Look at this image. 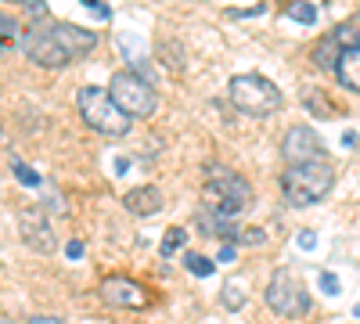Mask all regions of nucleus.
<instances>
[{"label": "nucleus", "mask_w": 360, "mask_h": 324, "mask_svg": "<svg viewBox=\"0 0 360 324\" xmlns=\"http://www.w3.org/2000/svg\"><path fill=\"white\" fill-rule=\"evenodd\" d=\"M227 98L231 105L242 112V115H252V119H266L281 108V91L270 79L249 72V76H234L231 86H227Z\"/></svg>", "instance_id": "obj_5"}, {"label": "nucleus", "mask_w": 360, "mask_h": 324, "mask_svg": "<svg viewBox=\"0 0 360 324\" xmlns=\"http://www.w3.org/2000/svg\"><path fill=\"white\" fill-rule=\"evenodd\" d=\"M15 33H18V25H15V18H8V15H0V54H4V51L11 47Z\"/></svg>", "instance_id": "obj_20"}, {"label": "nucleus", "mask_w": 360, "mask_h": 324, "mask_svg": "<svg viewBox=\"0 0 360 324\" xmlns=\"http://www.w3.org/2000/svg\"><path fill=\"white\" fill-rule=\"evenodd\" d=\"M76 105H79L83 123L94 134H101V137H127L130 134V115L119 108L112 101V94L101 91V86H83L76 94Z\"/></svg>", "instance_id": "obj_4"}, {"label": "nucleus", "mask_w": 360, "mask_h": 324, "mask_svg": "<svg viewBox=\"0 0 360 324\" xmlns=\"http://www.w3.org/2000/svg\"><path fill=\"white\" fill-rule=\"evenodd\" d=\"M224 303H227V310H242V303H245V292L242 288H224Z\"/></svg>", "instance_id": "obj_22"}, {"label": "nucleus", "mask_w": 360, "mask_h": 324, "mask_svg": "<svg viewBox=\"0 0 360 324\" xmlns=\"http://www.w3.org/2000/svg\"><path fill=\"white\" fill-rule=\"evenodd\" d=\"M166 62H169V65H176V69H184V58H180L176 44H166Z\"/></svg>", "instance_id": "obj_26"}, {"label": "nucleus", "mask_w": 360, "mask_h": 324, "mask_svg": "<svg viewBox=\"0 0 360 324\" xmlns=\"http://www.w3.org/2000/svg\"><path fill=\"white\" fill-rule=\"evenodd\" d=\"M335 188V169L328 159H307L285 169L281 176V191L285 202L295 205V209H307V205H317L321 198H328V191Z\"/></svg>", "instance_id": "obj_2"}, {"label": "nucleus", "mask_w": 360, "mask_h": 324, "mask_svg": "<svg viewBox=\"0 0 360 324\" xmlns=\"http://www.w3.org/2000/svg\"><path fill=\"white\" fill-rule=\"evenodd\" d=\"M108 94H112V101L119 108L130 115V119H148V115L159 108L155 86L148 83L144 76H137V72H115L112 83H108Z\"/></svg>", "instance_id": "obj_7"}, {"label": "nucleus", "mask_w": 360, "mask_h": 324, "mask_svg": "<svg viewBox=\"0 0 360 324\" xmlns=\"http://www.w3.org/2000/svg\"><path fill=\"white\" fill-rule=\"evenodd\" d=\"M356 40H360V22L335 25L332 33H328V37L317 44V51H314V62H317L321 69H328V72H335L339 58H342V51H346V47H353Z\"/></svg>", "instance_id": "obj_9"}, {"label": "nucleus", "mask_w": 360, "mask_h": 324, "mask_svg": "<svg viewBox=\"0 0 360 324\" xmlns=\"http://www.w3.org/2000/svg\"><path fill=\"white\" fill-rule=\"evenodd\" d=\"M281 155H285L288 166L307 162V159H324V144H321V137L310 127H292L285 134V141H281Z\"/></svg>", "instance_id": "obj_10"}, {"label": "nucleus", "mask_w": 360, "mask_h": 324, "mask_svg": "<svg viewBox=\"0 0 360 324\" xmlns=\"http://www.w3.org/2000/svg\"><path fill=\"white\" fill-rule=\"evenodd\" d=\"M11 169H15V176L22 184H29V188H40V173L37 169H29L25 162H11Z\"/></svg>", "instance_id": "obj_21"}, {"label": "nucleus", "mask_w": 360, "mask_h": 324, "mask_svg": "<svg viewBox=\"0 0 360 324\" xmlns=\"http://www.w3.org/2000/svg\"><path fill=\"white\" fill-rule=\"evenodd\" d=\"M123 205L134 213V216H152L162 209V191L152 188V184H144V188H134L123 195Z\"/></svg>", "instance_id": "obj_12"}, {"label": "nucleus", "mask_w": 360, "mask_h": 324, "mask_svg": "<svg viewBox=\"0 0 360 324\" xmlns=\"http://www.w3.org/2000/svg\"><path fill=\"white\" fill-rule=\"evenodd\" d=\"M339 288H342V285H339V278H335L332 271L321 274V292H324V296H339Z\"/></svg>", "instance_id": "obj_23"}, {"label": "nucleus", "mask_w": 360, "mask_h": 324, "mask_svg": "<svg viewBox=\"0 0 360 324\" xmlns=\"http://www.w3.org/2000/svg\"><path fill=\"white\" fill-rule=\"evenodd\" d=\"M288 18L310 25V22H317V8L310 4V0H295V4H288Z\"/></svg>", "instance_id": "obj_19"}, {"label": "nucleus", "mask_w": 360, "mask_h": 324, "mask_svg": "<svg viewBox=\"0 0 360 324\" xmlns=\"http://www.w3.org/2000/svg\"><path fill=\"white\" fill-rule=\"evenodd\" d=\"M266 306L285 320H299V317L310 313V292L303 288V281H299L295 271L278 267L274 278H270V285H266Z\"/></svg>", "instance_id": "obj_6"}, {"label": "nucleus", "mask_w": 360, "mask_h": 324, "mask_svg": "<svg viewBox=\"0 0 360 324\" xmlns=\"http://www.w3.org/2000/svg\"><path fill=\"white\" fill-rule=\"evenodd\" d=\"M242 242H245V245H263L266 234H263L259 227H249V231H242Z\"/></svg>", "instance_id": "obj_24"}, {"label": "nucleus", "mask_w": 360, "mask_h": 324, "mask_svg": "<svg viewBox=\"0 0 360 324\" xmlns=\"http://www.w3.org/2000/svg\"><path fill=\"white\" fill-rule=\"evenodd\" d=\"M353 313H356V317H360V303H356V310H353Z\"/></svg>", "instance_id": "obj_31"}, {"label": "nucleus", "mask_w": 360, "mask_h": 324, "mask_svg": "<svg viewBox=\"0 0 360 324\" xmlns=\"http://www.w3.org/2000/svg\"><path fill=\"white\" fill-rule=\"evenodd\" d=\"M303 101H307V108L314 112V115H321V119H328L332 115V101H328V94H321V91H303Z\"/></svg>", "instance_id": "obj_17"}, {"label": "nucleus", "mask_w": 360, "mask_h": 324, "mask_svg": "<svg viewBox=\"0 0 360 324\" xmlns=\"http://www.w3.org/2000/svg\"><path fill=\"white\" fill-rule=\"evenodd\" d=\"M98 292H101V303L115 306V310H144L148 306V292L134 278H123V274L105 278Z\"/></svg>", "instance_id": "obj_8"}, {"label": "nucleus", "mask_w": 360, "mask_h": 324, "mask_svg": "<svg viewBox=\"0 0 360 324\" xmlns=\"http://www.w3.org/2000/svg\"><path fill=\"white\" fill-rule=\"evenodd\" d=\"M252 205V184L242 173L227 166H209L205 169V188H202V209H217L227 216H238Z\"/></svg>", "instance_id": "obj_3"}, {"label": "nucleus", "mask_w": 360, "mask_h": 324, "mask_svg": "<svg viewBox=\"0 0 360 324\" xmlns=\"http://www.w3.org/2000/svg\"><path fill=\"white\" fill-rule=\"evenodd\" d=\"M356 18H360V15H356Z\"/></svg>", "instance_id": "obj_32"}, {"label": "nucleus", "mask_w": 360, "mask_h": 324, "mask_svg": "<svg viewBox=\"0 0 360 324\" xmlns=\"http://www.w3.org/2000/svg\"><path fill=\"white\" fill-rule=\"evenodd\" d=\"M295 242H299V249H307V252H310V249L317 245V234H314V231H299V238H295Z\"/></svg>", "instance_id": "obj_25"}, {"label": "nucleus", "mask_w": 360, "mask_h": 324, "mask_svg": "<svg viewBox=\"0 0 360 324\" xmlns=\"http://www.w3.org/2000/svg\"><path fill=\"white\" fill-rule=\"evenodd\" d=\"M217 259H220V263H234V259H238V249H234V245L227 242V245H224V249L217 252Z\"/></svg>", "instance_id": "obj_27"}, {"label": "nucleus", "mask_w": 360, "mask_h": 324, "mask_svg": "<svg viewBox=\"0 0 360 324\" xmlns=\"http://www.w3.org/2000/svg\"><path fill=\"white\" fill-rule=\"evenodd\" d=\"M184 242H188V234H184V227H169L166 231V238H162V256H173V252H180L184 249Z\"/></svg>", "instance_id": "obj_18"}, {"label": "nucleus", "mask_w": 360, "mask_h": 324, "mask_svg": "<svg viewBox=\"0 0 360 324\" xmlns=\"http://www.w3.org/2000/svg\"><path fill=\"white\" fill-rule=\"evenodd\" d=\"M83 4H86V8H98V4H101V0H83Z\"/></svg>", "instance_id": "obj_30"}, {"label": "nucleus", "mask_w": 360, "mask_h": 324, "mask_svg": "<svg viewBox=\"0 0 360 324\" xmlns=\"http://www.w3.org/2000/svg\"><path fill=\"white\" fill-rule=\"evenodd\" d=\"M198 231L209 234V238H234V234H238V220L227 216V213H217V209H202L198 213Z\"/></svg>", "instance_id": "obj_14"}, {"label": "nucleus", "mask_w": 360, "mask_h": 324, "mask_svg": "<svg viewBox=\"0 0 360 324\" xmlns=\"http://www.w3.org/2000/svg\"><path fill=\"white\" fill-rule=\"evenodd\" d=\"M25 324H65V320H58V317H29Z\"/></svg>", "instance_id": "obj_29"}, {"label": "nucleus", "mask_w": 360, "mask_h": 324, "mask_svg": "<svg viewBox=\"0 0 360 324\" xmlns=\"http://www.w3.org/2000/svg\"><path fill=\"white\" fill-rule=\"evenodd\" d=\"M184 263H188V271H191L195 278H213V271H217V263L205 259V256H198V252H188Z\"/></svg>", "instance_id": "obj_16"}, {"label": "nucleus", "mask_w": 360, "mask_h": 324, "mask_svg": "<svg viewBox=\"0 0 360 324\" xmlns=\"http://www.w3.org/2000/svg\"><path fill=\"white\" fill-rule=\"evenodd\" d=\"M18 231H22L25 245L33 249V252H40V256H51V252H58V234H54L51 220H47L40 209H33V213H22V223H18Z\"/></svg>", "instance_id": "obj_11"}, {"label": "nucleus", "mask_w": 360, "mask_h": 324, "mask_svg": "<svg viewBox=\"0 0 360 324\" xmlns=\"http://www.w3.org/2000/svg\"><path fill=\"white\" fill-rule=\"evenodd\" d=\"M94 47H98V33L79 29L72 22H44L22 37L25 58L44 69H65V65L79 62V58H86Z\"/></svg>", "instance_id": "obj_1"}, {"label": "nucleus", "mask_w": 360, "mask_h": 324, "mask_svg": "<svg viewBox=\"0 0 360 324\" xmlns=\"http://www.w3.org/2000/svg\"><path fill=\"white\" fill-rule=\"evenodd\" d=\"M335 76H339V83H342V86H349V91H356V94H360V40H356L353 47H346V51H342L339 65H335Z\"/></svg>", "instance_id": "obj_15"}, {"label": "nucleus", "mask_w": 360, "mask_h": 324, "mask_svg": "<svg viewBox=\"0 0 360 324\" xmlns=\"http://www.w3.org/2000/svg\"><path fill=\"white\" fill-rule=\"evenodd\" d=\"M65 256L69 259H83V242H69L65 245Z\"/></svg>", "instance_id": "obj_28"}, {"label": "nucleus", "mask_w": 360, "mask_h": 324, "mask_svg": "<svg viewBox=\"0 0 360 324\" xmlns=\"http://www.w3.org/2000/svg\"><path fill=\"white\" fill-rule=\"evenodd\" d=\"M115 44H119V54H123L130 65H137L144 72V79L152 83V69H148V44L141 37H134V33H119Z\"/></svg>", "instance_id": "obj_13"}]
</instances>
